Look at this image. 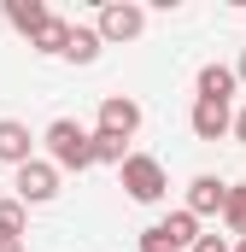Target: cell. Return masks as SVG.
<instances>
[{
	"label": "cell",
	"instance_id": "5bb4252c",
	"mask_svg": "<svg viewBox=\"0 0 246 252\" xmlns=\"http://www.w3.org/2000/svg\"><path fill=\"white\" fill-rule=\"evenodd\" d=\"M24 229H30V205L12 193V199H0V241H24Z\"/></svg>",
	"mask_w": 246,
	"mask_h": 252
},
{
	"label": "cell",
	"instance_id": "ac0fdd59",
	"mask_svg": "<svg viewBox=\"0 0 246 252\" xmlns=\"http://www.w3.org/2000/svg\"><path fill=\"white\" fill-rule=\"evenodd\" d=\"M235 141H241V147H246V106H241V112H235Z\"/></svg>",
	"mask_w": 246,
	"mask_h": 252
},
{
	"label": "cell",
	"instance_id": "44dd1931",
	"mask_svg": "<svg viewBox=\"0 0 246 252\" xmlns=\"http://www.w3.org/2000/svg\"><path fill=\"white\" fill-rule=\"evenodd\" d=\"M235 252H246V241H235Z\"/></svg>",
	"mask_w": 246,
	"mask_h": 252
},
{
	"label": "cell",
	"instance_id": "9c48e42d",
	"mask_svg": "<svg viewBox=\"0 0 246 252\" xmlns=\"http://www.w3.org/2000/svg\"><path fill=\"white\" fill-rule=\"evenodd\" d=\"M30 158H35V135H30V124H18V118H0V164L24 170Z\"/></svg>",
	"mask_w": 246,
	"mask_h": 252
},
{
	"label": "cell",
	"instance_id": "8fae6325",
	"mask_svg": "<svg viewBox=\"0 0 246 252\" xmlns=\"http://www.w3.org/2000/svg\"><path fill=\"white\" fill-rule=\"evenodd\" d=\"M70 30H76V24L53 12V18L35 30V41H30V47H35V53H47V59H64V47H70Z\"/></svg>",
	"mask_w": 246,
	"mask_h": 252
},
{
	"label": "cell",
	"instance_id": "6da1fadb",
	"mask_svg": "<svg viewBox=\"0 0 246 252\" xmlns=\"http://www.w3.org/2000/svg\"><path fill=\"white\" fill-rule=\"evenodd\" d=\"M41 141H47V158H53L59 170H76V176H82V170L94 164V129H82L76 118H53Z\"/></svg>",
	"mask_w": 246,
	"mask_h": 252
},
{
	"label": "cell",
	"instance_id": "277c9868",
	"mask_svg": "<svg viewBox=\"0 0 246 252\" xmlns=\"http://www.w3.org/2000/svg\"><path fill=\"white\" fill-rule=\"evenodd\" d=\"M94 30H100L106 47H123V41H135V35L147 30V6H135V0H106Z\"/></svg>",
	"mask_w": 246,
	"mask_h": 252
},
{
	"label": "cell",
	"instance_id": "d6986e66",
	"mask_svg": "<svg viewBox=\"0 0 246 252\" xmlns=\"http://www.w3.org/2000/svg\"><path fill=\"white\" fill-rule=\"evenodd\" d=\"M0 252H24V241H0Z\"/></svg>",
	"mask_w": 246,
	"mask_h": 252
},
{
	"label": "cell",
	"instance_id": "e0dca14e",
	"mask_svg": "<svg viewBox=\"0 0 246 252\" xmlns=\"http://www.w3.org/2000/svg\"><path fill=\"white\" fill-rule=\"evenodd\" d=\"M193 252H235V247H229V235H199Z\"/></svg>",
	"mask_w": 246,
	"mask_h": 252
},
{
	"label": "cell",
	"instance_id": "2e32d148",
	"mask_svg": "<svg viewBox=\"0 0 246 252\" xmlns=\"http://www.w3.org/2000/svg\"><path fill=\"white\" fill-rule=\"evenodd\" d=\"M123 158H129V141H118V135H94V164L123 170Z\"/></svg>",
	"mask_w": 246,
	"mask_h": 252
},
{
	"label": "cell",
	"instance_id": "52a82bcc",
	"mask_svg": "<svg viewBox=\"0 0 246 252\" xmlns=\"http://www.w3.org/2000/svg\"><path fill=\"white\" fill-rule=\"evenodd\" d=\"M223 205H229V182H223V176L205 170V176L187 182V211H193V217H223Z\"/></svg>",
	"mask_w": 246,
	"mask_h": 252
},
{
	"label": "cell",
	"instance_id": "4fadbf2b",
	"mask_svg": "<svg viewBox=\"0 0 246 252\" xmlns=\"http://www.w3.org/2000/svg\"><path fill=\"white\" fill-rule=\"evenodd\" d=\"M100 47H106V41H100V30H94V24H76V30H70V47H64V59H70V64H94V59H100Z\"/></svg>",
	"mask_w": 246,
	"mask_h": 252
},
{
	"label": "cell",
	"instance_id": "3957f363",
	"mask_svg": "<svg viewBox=\"0 0 246 252\" xmlns=\"http://www.w3.org/2000/svg\"><path fill=\"white\" fill-rule=\"evenodd\" d=\"M193 241H199V217L187 205L141 229V252H193Z\"/></svg>",
	"mask_w": 246,
	"mask_h": 252
},
{
	"label": "cell",
	"instance_id": "9a60e30c",
	"mask_svg": "<svg viewBox=\"0 0 246 252\" xmlns=\"http://www.w3.org/2000/svg\"><path fill=\"white\" fill-rule=\"evenodd\" d=\"M223 229L246 241V182H229V205H223Z\"/></svg>",
	"mask_w": 246,
	"mask_h": 252
},
{
	"label": "cell",
	"instance_id": "7a4b0ae2",
	"mask_svg": "<svg viewBox=\"0 0 246 252\" xmlns=\"http://www.w3.org/2000/svg\"><path fill=\"white\" fill-rule=\"evenodd\" d=\"M118 188L135 199V205H158L164 193H170V176H164V164L153 158V153H129L118 170Z\"/></svg>",
	"mask_w": 246,
	"mask_h": 252
},
{
	"label": "cell",
	"instance_id": "7c38bea8",
	"mask_svg": "<svg viewBox=\"0 0 246 252\" xmlns=\"http://www.w3.org/2000/svg\"><path fill=\"white\" fill-rule=\"evenodd\" d=\"M47 18H53V12H47L41 0H6V24H12L18 35H30V41H35V30H41Z\"/></svg>",
	"mask_w": 246,
	"mask_h": 252
},
{
	"label": "cell",
	"instance_id": "8992f818",
	"mask_svg": "<svg viewBox=\"0 0 246 252\" xmlns=\"http://www.w3.org/2000/svg\"><path fill=\"white\" fill-rule=\"evenodd\" d=\"M94 135L135 141V135H141V106H135L129 94H106V100H100V124H94Z\"/></svg>",
	"mask_w": 246,
	"mask_h": 252
},
{
	"label": "cell",
	"instance_id": "5b68a950",
	"mask_svg": "<svg viewBox=\"0 0 246 252\" xmlns=\"http://www.w3.org/2000/svg\"><path fill=\"white\" fill-rule=\"evenodd\" d=\"M59 176L64 170L53 164V158H30V164L12 176V188H18L24 205H47V199H59Z\"/></svg>",
	"mask_w": 246,
	"mask_h": 252
},
{
	"label": "cell",
	"instance_id": "ba28073f",
	"mask_svg": "<svg viewBox=\"0 0 246 252\" xmlns=\"http://www.w3.org/2000/svg\"><path fill=\"white\" fill-rule=\"evenodd\" d=\"M187 129H193L199 141H223V135H235V112H229V106H217V100H193Z\"/></svg>",
	"mask_w": 246,
	"mask_h": 252
},
{
	"label": "cell",
	"instance_id": "30bf717a",
	"mask_svg": "<svg viewBox=\"0 0 246 252\" xmlns=\"http://www.w3.org/2000/svg\"><path fill=\"white\" fill-rule=\"evenodd\" d=\"M193 88H199V100H217V106H229V100H235V88H241V76H235V64H199Z\"/></svg>",
	"mask_w": 246,
	"mask_h": 252
},
{
	"label": "cell",
	"instance_id": "ffe728a7",
	"mask_svg": "<svg viewBox=\"0 0 246 252\" xmlns=\"http://www.w3.org/2000/svg\"><path fill=\"white\" fill-rule=\"evenodd\" d=\"M235 76H241V88H246V53H241V64H235Z\"/></svg>",
	"mask_w": 246,
	"mask_h": 252
}]
</instances>
